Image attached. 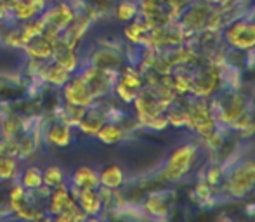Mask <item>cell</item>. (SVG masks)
I'll return each mask as SVG.
<instances>
[{
	"label": "cell",
	"mask_w": 255,
	"mask_h": 222,
	"mask_svg": "<svg viewBox=\"0 0 255 222\" xmlns=\"http://www.w3.org/2000/svg\"><path fill=\"white\" fill-rule=\"evenodd\" d=\"M196 155H198V146L195 142H186V144L175 148L168 156L165 167L158 174V179L163 182H175L182 179L193 167Z\"/></svg>",
	"instance_id": "obj_1"
},
{
	"label": "cell",
	"mask_w": 255,
	"mask_h": 222,
	"mask_svg": "<svg viewBox=\"0 0 255 222\" xmlns=\"http://www.w3.org/2000/svg\"><path fill=\"white\" fill-rule=\"evenodd\" d=\"M224 38L231 47L242 52L255 49V21L249 17H236L224 28Z\"/></svg>",
	"instance_id": "obj_2"
},
{
	"label": "cell",
	"mask_w": 255,
	"mask_h": 222,
	"mask_svg": "<svg viewBox=\"0 0 255 222\" xmlns=\"http://www.w3.org/2000/svg\"><path fill=\"white\" fill-rule=\"evenodd\" d=\"M224 177V191L233 198H242L255 186V160H247Z\"/></svg>",
	"instance_id": "obj_3"
},
{
	"label": "cell",
	"mask_w": 255,
	"mask_h": 222,
	"mask_svg": "<svg viewBox=\"0 0 255 222\" xmlns=\"http://www.w3.org/2000/svg\"><path fill=\"white\" fill-rule=\"evenodd\" d=\"M78 75L87 82L92 94H94L96 101L113 94L115 82H117V77H118L117 71L101 70V68H96V66H92V64H87V66H82V70L78 71Z\"/></svg>",
	"instance_id": "obj_4"
},
{
	"label": "cell",
	"mask_w": 255,
	"mask_h": 222,
	"mask_svg": "<svg viewBox=\"0 0 255 222\" xmlns=\"http://www.w3.org/2000/svg\"><path fill=\"white\" fill-rule=\"evenodd\" d=\"M59 37H61V31H57L56 28L47 26V24H45L44 33L38 35V37H35V38H31L30 42H26V44L23 45L24 54L28 56V59L47 63V61L52 59L54 47H56Z\"/></svg>",
	"instance_id": "obj_5"
},
{
	"label": "cell",
	"mask_w": 255,
	"mask_h": 222,
	"mask_svg": "<svg viewBox=\"0 0 255 222\" xmlns=\"http://www.w3.org/2000/svg\"><path fill=\"white\" fill-rule=\"evenodd\" d=\"M61 94H63L64 103L80 106V108H89V106H92L96 103V98L92 94L91 87L78 73L71 75L70 82L61 89Z\"/></svg>",
	"instance_id": "obj_6"
},
{
	"label": "cell",
	"mask_w": 255,
	"mask_h": 222,
	"mask_svg": "<svg viewBox=\"0 0 255 222\" xmlns=\"http://www.w3.org/2000/svg\"><path fill=\"white\" fill-rule=\"evenodd\" d=\"M75 16H77V9L73 7V3L66 2V0H57L54 3H49L42 12L45 24L56 28L57 31L66 30L71 21L75 19Z\"/></svg>",
	"instance_id": "obj_7"
},
{
	"label": "cell",
	"mask_w": 255,
	"mask_h": 222,
	"mask_svg": "<svg viewBox=\"0 0 255 222\" xmlns=\"http://www.w3.org/2000/svg\"><path fill=\"white\" fill-rule=\"evenodd\" d=\"M106 121H108V106H104L103 99H99V101H96L92 106L85 108L80 121H78L75 128H77L82 135L94 137L99 128L103 127V123H106Z\"/></svg>",
	"instance_id": "obj_8"
},
{
	"label": "cell",
	"mask_w": 255,
	"mask_h": 222,
	"mask_svg": "<svg viewBox=\"0 0 255 222\" xmlns=\"http://www.w3.org/2000/svg\"><path fill=\"white\" fill-rule=\"evenodd\" d=\"M49 3L45 0H14L9 9V16L16 23H24L33 17H38Z\"/></svg>",
	"instance_id": "obj_9"
},
{
	"label": "cell",
	"mask_w": 255,
	"mask_h": 222,
	"mask_svg": "<svg viewBox=\"0 0 255 222\" xmlns=\"http://www.w3.org/2000/svg\"><path fill=\"white\" fill-rule=\"evenodd\" d=\"M70 184V182H68ZM70 191L71 195L75 196L78 207L87 214V217H98L99 214L103 212V202L101 196H99L98 189L92 188H75V186L70 184Z\"/></svg>",
	"instance_id": "obj_10"
},
{
	"label": "cell",
	"mask_w": 255,
	"mask_h": 222,
	"mask_svg": "<svg viewBox=\"0 0 255 222\" xmlns=\"http://www.w3.org/2000/svg\"><path fill=\"white\" fill-rule=\"evenodd\" d=\"M42 137L45 139L49 146L52 148H66L71 144L73 141V127L66 125L64 121L54 118V121H51L49 125H45V130Z\"/></svg>",
	"instance_id": "obj_11"
},
{
	"label": "cell",
	"mask_w": 255,
	"mask_h": 222,
	"mask_svg": "<svg viewBox=\"0 0 255 222\" xmlns=\"http://www.w3.org/2000/svg\"><path fill=\"white\" fill-rule=\"evenodd\" d=\"M71 75L73 73L64 70L63 66L56 64L54 61H47V63L42 64L40 70H38L37 80L40 82V84H47V85H51V87L57 89V91H61V89L70 82Z\"/></svg>",
	"instance_id": "obj_12"
},
{
	"label": "cell",
	"mask_w": 255,
	"mask_h": 222,
	"mask_svg": "<svg viewBox=\"0 0 255 222\" xmlns=\"http://www.w3.org/2000/svg\"><path fill=\"white\" fill-rule=\"evenodd\" d=\"M87 64H92L96 68H101V70L108 71H120L125 64V59L122 54H118L117 51H113L111 47H101L96 49L89 54Z\"/></svg>",
	"instance_id": "obj_13"
},
{
	"label": "cell",
	"mask_w": 255,
	"mask_h": 222,
	"mask_svg": "<svg viewBox=\"0 0 255 222\" xmlns=\"http://www.w3.org/2000/svg\"><path fill=\"white\" fill-rule=\"evenodd\" d=\"M51 61L59 64V66H63L64 70H68L73 75L78 73V71L82 70V66H84L80 56H78V49L70 47V45L63 44V42H59V40H57L56 47H54V54Z\"/></svg>",
	"instance_id": "obj_14"
},
{
	"label": "cell",
	"mask_w": 255,
	"mask_h": 222,
	"mask_svg": "<svg viewBox=\"0 0 255 222\" xmlns=\"http://www.w3.org/2000/svg\"><path fill=\"white\" fill-rule=\"evenodd\" d=\"M71 198H73V195H71V191H70L68 181L59 186H56V188H52L51 195H49L47 202H45V205H44L45 214H47L49 217L57 216V214L63 212V210L66 209V205L70 203Z\"/></svg>",
	"instance_id": "obj_15"
},
{
	"label": "cell",
	"mask_w": 255,
	"mask_h": 222,
	"mask_svg": "<svg viewBox=\"0 0 255 222\" xmlns=\"http://www.w3.org/2000/svg\"><path fill=\"white\" fill-rule=\"evenodd\" d=\"M128 130L122 121H113L108 120L106 123H103V127L98 130V134L94 135L99 142L103 144H118L127 137Z\"/></svg>",
	"instance_id": "obj_16"
},
{
	"label": "cell",
	"mask_w": 255,
	"mask_h": 222,
	"mask_svg": "<svg viewBox=\"0 0 255 222\" xmlns=\"http://www.w3.org/2000/svg\"><path fill=\"white\" fill-rule=\"evenodd\" d=\"M70 182L71 186L75 188H92V189H98L99 186V172L96 170L94 167L91 165H80L73 170L70 177Z\"/></svg>",
	"instance_id": "obj_17"
},
{
	"label": "cell",
	"mask_w": 255,
	"mask_h": 222,
	"mask_svg": "<svg viewBox=\"0 0 255 222\" xmlns=\"http://www.w3.org/2000/svg\"><path fill=\"white\" fill-rule=\"evenodd\" d=\"M30 203H31L30 191H28L26 188H23L17 181L16 182L12 181L9 191H7V212L16 216L19 210H23L24 207H28Z\"/></svg>",
	"instance_id": "obj_18"
},
{
	"label": "cell",
	"mask_w": 255,
	"mask_h": 222,
	"mask_svg": "<svg viewBox=\"0 0 255 222\" xmlns=\"http://www.w3.org/2000/svg\"><path fill=\"white\" fill-rule=\"evenodd\" d=\"M99 184L103 188L110 189H120L125 184V172L124 168L117 163H110V165L103 167L99 170Z\"/></svg>",
	"instance_id": "obj_19"
},
{
	"label": "cell",
	"mask_w": 255,
	"mask_h": 222,
	"mask_svg": "<svg viewBox=\"0 0 255 222\" xmlns=\"http://www.w3.org/2000/svg\"><path fill=\"white\" fill-rule=\"evenodd\" d=\"M148 30H149V26L144 23V19L137 16L135 19L125 23L124 37H125V40L130 45H134V47H142V42H144V37H146V33H148Z\"/></svg>",
	"instance_id": "obj_20"
},
{
	"label": "cell",
	"mask_w": 255,
	"mask_h": 222,
	"mask_svg": "<svg viewBox=\"0 0 255 222\" xmlns=\"http://www.w3.org/2000/svg\"><path fill=\"white\" fill-rule=\"evenodd\" d=\"M141 210L148 214V216L158 217V219H160V217L167 216L170 207H168V203H167V196L161 195V193H153V195H149L148 198L144 200Z\"/></svg>",
	"instance_id": "obj_21"
},
{
	"label": "cell",
	"mask_w": 255,
	"mask_h": 222,
	"mask_svg": "<svg viewBox=\"0 0 255 222\" xmlns=\"http://www.w3.org/2000/svg\"><path fill=\"white\" fill-rule=\"evenodd\" d=\"M17 182L26 189H35L40 184H44V168L37 165L23 167L17 174Z\"/></svg>",
	"instance_id": "obj_22"
},
{
	"label": "cell",
	"mask_w": 255,
	"mask_h": 222,
	"mask_svg": "<svg viewBox=\"0 0 255 222\" xmlns=\"http://www.w3.org/2000/svg\"><path fill=\"white\" fill-rule=\"evenodd\" d=\"M113 16L118 23H124V24L135 19L139 16V2H134V0H120V2L115 3Z\"/></svg>",
	"instance_id": "obj_23"
},
{
	"label": "cell",
	"mask_w": 255,
	"mask_h": 222,
	"mask_svg": "<svg viewBox=\"0 0 255 222\" xmlns=\"http://www.w3.org/2000/svg\"><path fill=\"white\" fill-rule=\"evenodd\" d=\"M19 162L21 160L14 158V156L0 155V184L12 182L14 179H17V174L21 170Z\"/></svg>",
	"instance_id": "obj_24"
},
{
	"label": "cell",
	"mask_w": 255,
	"mask_h": 222,
	"mask_svg": "<svg viewBox=\"0 0 255 222\" xmlns=\"http://www.w3.org/2000/svg\"><path fill=\"white\" fill-rule=\"evenodd\" d=\"M66 182V174L59 165H49L44 168V184L49 188H56V186Z\"/></svg>",
	"instance_id": "obj_25"
},
{
	"label": "cell",
	"mask_w": 255,
	"mask_h": 222,
	"mask_svg": "<svg viewBox=\"0 0 255 222\" xmlns=\"http://www.w3.org/2000/svg\"><path fill=\"white\" fill-rule=\"evenodd\" d=\"M0 155L14 156L19 160V142L14 137H0Z\"/></svg>",
	"instance_id": "obj_26"
},
{
	"label": "cell",
	"mask_w": 255,
	"mask_h": 222,
	"mask_svg": "<svg viewBox=\"0 0 255 222\" xmlns=\"http://www.w3.org/2000/svg\"><path fill=\"white\" fill-rule=\"evenodd\" d=\"M224 175L226 174H224V170H222V167L217 165V163H214L212 167H208L207 174H205V181H207L210 186H217L224 181Z\"/></svg>",
	"instance_id": "obj_27"
},
{
	"label": "cell",
	"mask_w": 255,
	"mask_h": 222,
	"mask_svg": "<svg viewBox=\"0 0 255 222\" xmlns=\"http://www.w3.org/2000/svg\"><path fill=\"white\" fill-rule=\"evenodd\" d=\"M195 195H196V198H198L202 203H207L208 200H212V196H214V186H210L203 179V181H200L198 184H196Z\"/></svg>",
	"instance_id": "obj_28"
},
{
	"label": "cell",
	"mask_w": 255,
	"mask_h": 222,
	"mask_svg": "<svg viewBox=\"0 0 255 222\" xmlns=\"http://www.w3.org/2000/svg\"><path fill=\"white\" fill-rule=\"evenodd\" d=\"M205 2L212 3V5H228V3H233L236 0H205Z\"/></svg>",
	"instance_id": "obj_29"
},
{
	"label": "cell",
	"mask_w": 255,
	"mask_h": 222,
	"mask_svg": "<svg viewBox=\"0 0 255 222\" xmlns=\"http://www.w3.org/2000/svg\"><path fill=\"white\" fill-rule=\"evenodd\" d=\"M47 3H54V2H57V0H45Z\"/></svg>",
	"instance_id": "obj_30"
}]
</instances>
